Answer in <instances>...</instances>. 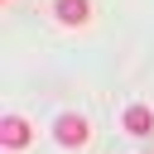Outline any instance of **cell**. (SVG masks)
Listing matches in <instances>:
<instances>
[{
    "label": "cell",
    "instance_id": "3",
    "mask_svg": "<svg viewBox=\"0 0 154 154\" xmlns=\"http://www.w3.org/2000/svg\"><path fill=\"white\" fill-rule=\"evenodd\" d=\"M53 14H58L63 24L82 29V24H87V14H91V5H87V0H53Z\"/></svg>",
    "mask_w": 154,
    "mask_h": 154
},
{
    "label": "cell",
    "instance_id": "4",
    "mask_svg": "<svg viewBox=\"0 0 154 154\" xmlns=\"http://www.w3.org/2000/svg\"><path fill=\"white\" fill-rule=\"evenodd\" d=\"M120 120H125V130H130V135H149V130H154V111H149V106H140V101H135V106H125V116H120Z\"/></svg>",
    "mask_w": 154,
    "mask_h": 154
},
{
    "label": "cell",
    "instance_id": "2",
    "mask_svg": "<svg viewBox=\"0 0 154 154\" xmlns=\"http://www.w3.org/2000/svg\"><path fill=\"white\" fill-rule=\"evenodd\" d=\"M0 144H5L10 154H14V149H29V144H34V125H29L24 116H5V120H0Z\"/></svg>",
    "mask_w": 154,
    "mask_h": 154
},
{
    "label": "cell",
    "instance_id": "1",
    "mask_svg": "<svg viewBox=\"0 0 154 154\" xmlns=\"http://www.w3.org/2000/svg\"><path fill=\"white\" fill-rule=\"evenodd\" d=\"M53 135H58V144H63V149H82V144L91 140V125H87V116L67 111V116H58V120H53Z\"/></svg>",
    "mask_w": 154,
    "mask_h": 154
}]
</instances>
